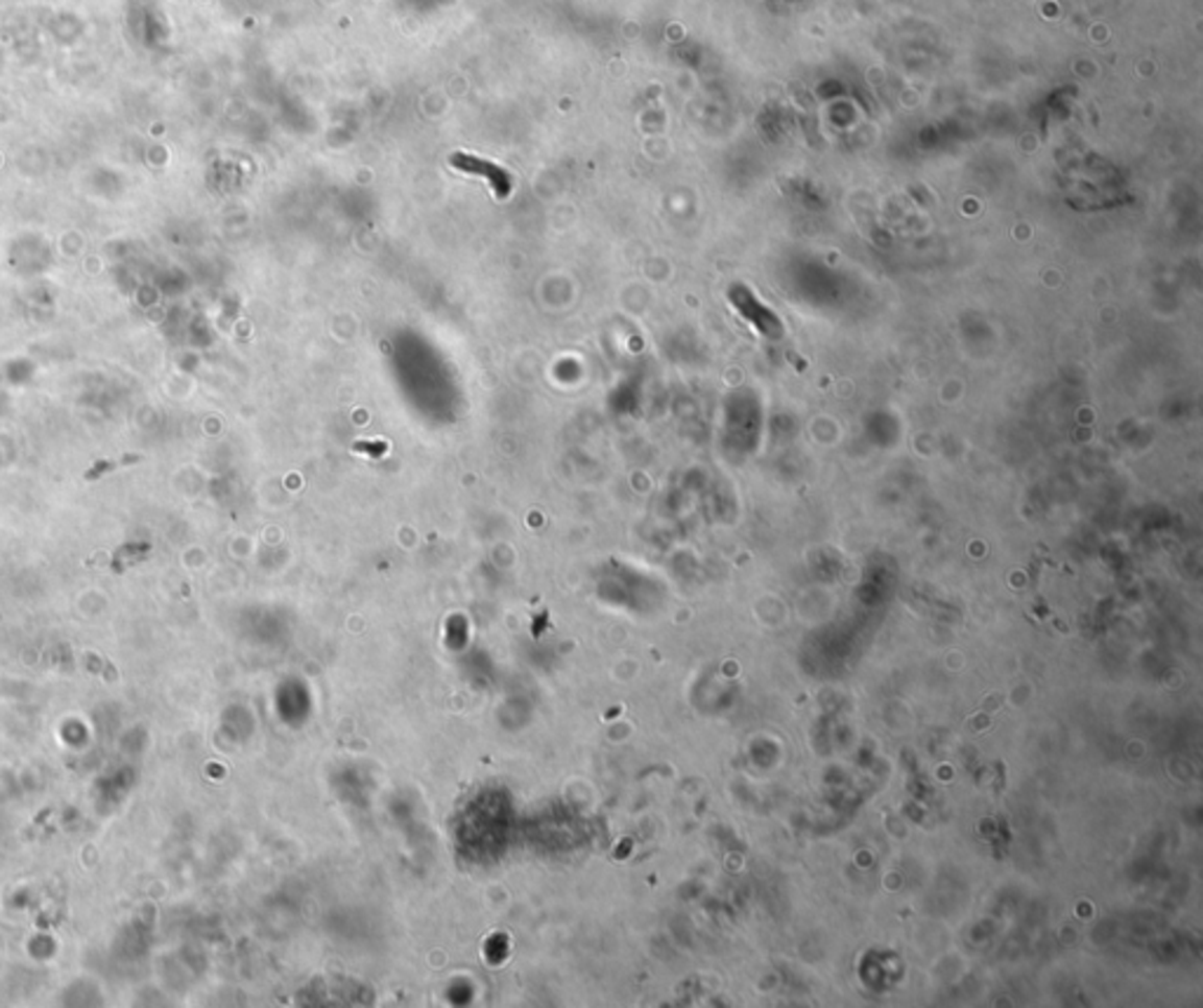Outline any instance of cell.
<instances>
[{"mask_svg":"<svg viewBox=\"0 0 1203 1008\" xmlns=\"http://www.w3.org/2000/svg\"><path fill=\"white\" fill-rule=\"evenodd\" d=\"M452 165L459 167V170H463V172L487 176V179H489L491 186H494V191L501 193V195L508 193V189H510V176H508L506 172H503L499 165H494V163H489V161H480V158L465 155V153H454V155H452Z\"/></svg>","mask_w":1203,"mask_h":1008,"instance_id":"cell-1","label":"cell"}]
</instances>
